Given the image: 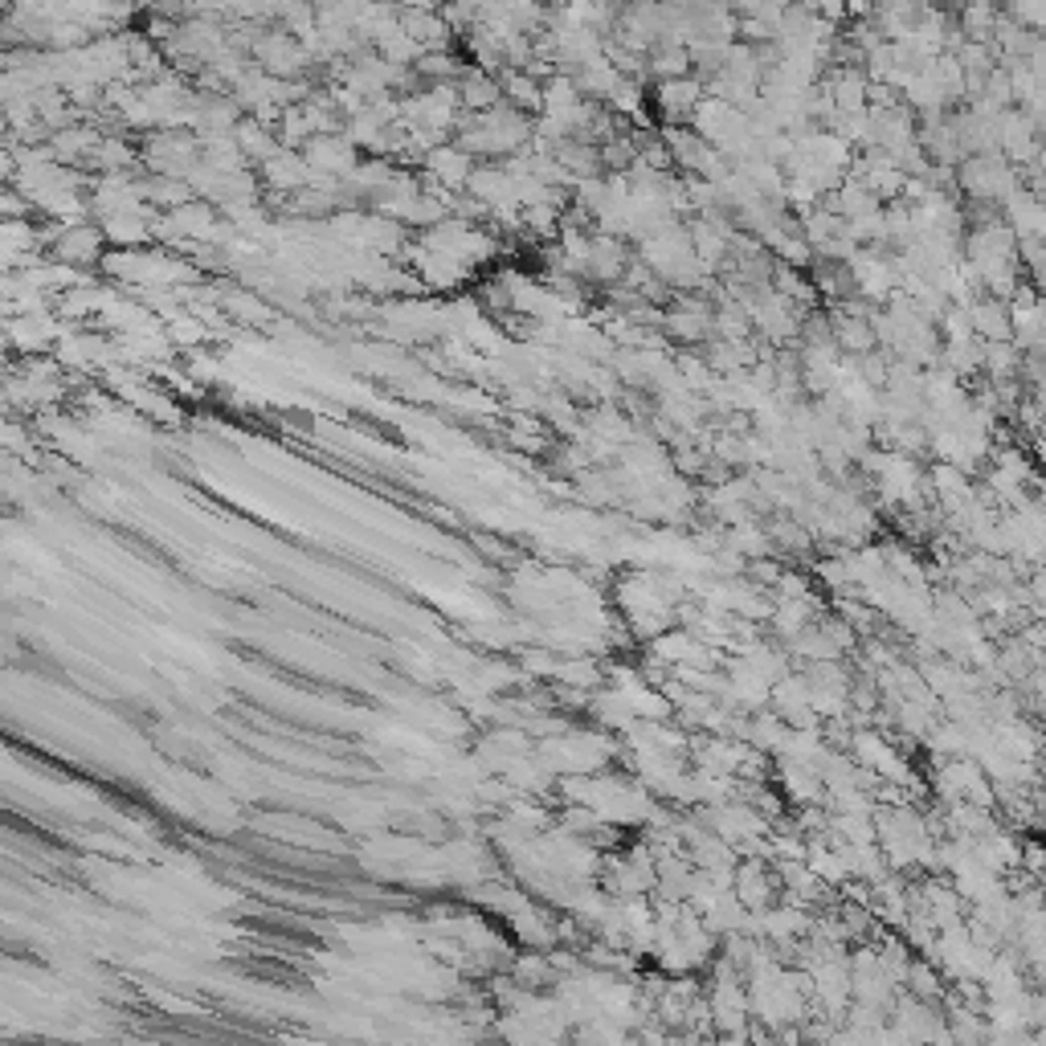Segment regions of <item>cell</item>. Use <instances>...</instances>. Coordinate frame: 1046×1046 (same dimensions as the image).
I'll return each mask as SVG.
<instances>
[{"mask_svg":"<svg viewBox=\"0 0 1046 1046\" xmlns=\"http://www.w3.org/2000/svg\"><path fill=\"white\" fill-rule=\"evenodd\" d=\"M659 99H655V107L662 111V119L671 123V127H678V123H687V119L695 115V107L708 99V86L699 83V78H671V83H659V90H655Z\"/></svg>","mask_w":1046,"mask_h":1046,"instance_id":"obj_1","label":"cell"},{"mask_svg":"<svg viewBox=\"0 0 1046 1046\" xmlns=\"http://www.w3.org/2000/svg\"><path fill=\"white\" fill-rule=\"evenodd\" d=\"M429 172H434L446 188H462L471 185L474 155H466L462 148H438V152L429 155Z\"/></svg>","mask_w":1046,"mask_h":1046,"instance_id":"obj_2","label":"cell"},{"mask_svg":"<svg viewBox=\"0 0 1046 1046\" xmlns=\"http://www.w3.org/2000/svg\"><path fill=\"white\" fill-rule=\"evenodd\" d=\"M462 99H466V107H474V111H490V107H499L503 90H499V83H495L490 74H471V78L462 83Z\"/></svg>","mask_w":1046,"mask_h":1046,"instance_id":"obj_3","label":"cell"}]
</instances>
